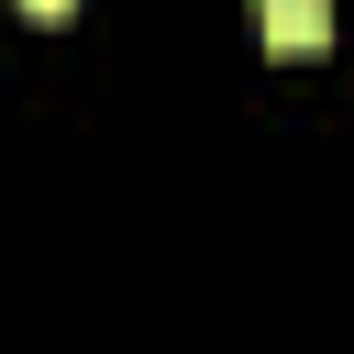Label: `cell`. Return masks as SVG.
Returning <instances> with one entry per match:
<instances>
[{
	"instance_id": "cell-1",
	"label": "cell",
	"mask_w": 354,
	"mask_h": 354,
	"mask_svg": "<svg viewBox=\"0 0 354 354\" xmlns=\"http://www.w3.org/2000/svg\"><path fill=\"white\" fill-rule=\"evenodd\" d=\"M243 11H254L266 55H321L332 44V0H243Z\"/></svg>"
},
{
	"instance_id": "cell-2",
	"label": "cell",
	"mask_w": 354,
	"mask_h": 354,
	"mask_svg": "<svg viewBox=\"0 0 354 354\" xmlns=\"http://www.w3.org/2000/svg\"><path fill=\"white\" fill-rule=\"evenodd\" d=\"M11 11H22V22H66L77 0H11Z\"/></svg>"
}]
</instances>
